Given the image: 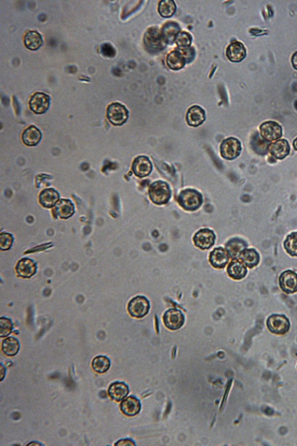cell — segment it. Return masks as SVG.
Masks as SVG:
<instances>
[{
	"label": "cell",
	"instance_id": "6da1fadb",
	"mask_svg": "<svg viewBox=\"0 0 297 446\" xmlns=\"http://www.w3.org/2000/svg\"><path fill=\"white\" fill-rule=\"evenodd\" d=\"M203 197L201 194L193 189H186L182 190L178 197V203L181 207L187 211H195L201 207L203 204Z\"/></svg>",
	"mask_w": 297,
	"mask_h": 446
},
{
	"label": "cell",
	"instance_id": "7a4b0ae2",
	"mask_svg": "<svg viewBox=\"0 0 297 446\" xmlns=\"http://www.w3.org/2000/svg\"><path fill=\"white\" fill-rule=\"evenodd\" d=\"M148 194L151 201L158 205L168 203L171 197L169 185L163 181L154 182L150 186Z\"/></svg>",
	"mask_w": 297,
	"mask_h": 446
},
{
	"label": "cell",
	"instance_id": "3957f363",
	"mask_svg": "<svg viewBox=\"0 0 297 446\" xmlns=\"http://www.w3.org/2000/svg\"><path fill=\"white\" fill-rule=\"evenodd\" d=\"M144 43L151 51L157 52L166 47L167 42L162 30L152 28L148 29L144 34Z\"/></svg>",
	"mask_w": 297,
	"mask_h": 446
},
{
	"label": "cell",
	"instance_id": "277c9868",
	"mask_svg": "<svg viewBox=\"0 0 297 446\" xmlns=\"http://www.w3.org/2000/svg\"><path fill=\"white\" fill-rule=\"evenodd\" d=\"M129 115L128 110L125 106L119 102L113 103L107 109V117L114 125H121L127 121Z\"/></svg>",
	"mask_w": 297,
	"mask_h": 446
},
{
	"label": "cell",
	"instance_id": "5b68a950",
	"mask_svg": "<svg viewBox=\"0 0 297 446\" xmlns=\"http://www.w3.org/2000/svg\"><path fill=\"white\" fill-rule=\"evenodd\" d=\"M151 305L146 297L138 296L134 297L128 305L129 314L133 317L140 318L147 314Z\"/></svg>",
	"mask_w": 297,
	"mask_h": 446
},
{
	"label": "cell",
	"instance_id": "8992f818",
	"mask_svg": "<svg viewBox=\"0 0 297 446\" xmlns=\"http://www.w3.org/2000/svg\"><path fill=\"white\" fill-rule=\"evenodd\" d=\"M242 145L240 141L234 137L224 140L220 145V155L224 159L234 160L241 154Z\"/></svg>",
	"mask_w": 297,
	"mask_h": 446
},
{
	"label": "cell",
	"instance_id": "52a82bcc",
	"mask_svg": "<svg viewBox=\"0 0 297 446\" xmlns=\"http://www.w3.org/2000/svg\"><path fill=\"white\" fill-rule=\"evenodd\" d=\"M266 325L271 333L277 335L287 333L290 327L288 319L285 315L280 314L270 315Z\"/></svg>",
	"mask_w": 297,
	"mask_h": 446
},
{
	"label": "cell",
	"instance_id": "ba28073f",
	"mask_svg": "<svg viewBox=\"0 0 297 446\" xmlns=\"http://www.w3.org/2000/svg\"><path fill=\"white\" fill-rule=\"evenodd\" d=\"M261 135L266 142H272L282 136V128L273 121H268L260 125Z\"/></svg>",
	"mask_w": 297,
	"mask_h": 446
},
{
	"label": "cell",
	"instance_id": "9c48e42d",
	"mask_svg": "<svg viewBox=\"0 0 297 446\" xmlns=\"http://www.w3.org/2000/svg\"><path fill=\"white\" fill-rule=\"evenodd\" d=\"M216 239V235L214 231L203 228L196 232L193 237V242L195 245L199 248L202 250L210 249L214 245Z\"/></svg>",
	"mask_w": 297,
	"mask_h": 446
},
{
	"label": "cell",
	"instance_id": "30bf717a",
	"mask_svg": "<svg viewBox=\"0 0 297 446\" xmlns=\"http://www.w3.org/2000/svg\"><path fill=\"white\" fill-rule=\"evenodd\" d=\"M163 321L167 329L177 330L184 326L185 316L181 310L176 308H171L164 314Z\"/></svg>",
	"mask_w": 297,
	"mask_h": 446
},
{
	"label": "cell",
	"instance_id": "8fae6325",
	"mask_svg": "<svg viewBox=\"0 0 297 446\" xmlns=\"http://www.w3.org/2000/svg\"><path fill=\"white\" fill-rule=\"evenodd\" d=\"M50 105V97L44 93H36L29 101V106L32 111L36 114L46 112Z\"/></svg>",
	"mask_w": 297,
	"mask_h": 446
},
{
	"label": "cell",
	"instance_id": "7c38bea8",
	"mask_svg": "<svg viewBox=\"0 0 297 446\" xmlns=\"http://www.w3.org/2000/svg\"><path fill=\"white\" fill-rule=\"evenodd\" d=\"M279 283L281 290L287 294L297 292V274L293 271L289 270L281 273Z\"/></svg>",
	"mask_w": 297,
	"mask_h": 446
},
{
	"label": "cell",
	"instance_id": "4fadbf2b",
	"mask_svg": "<svg viewBox=\"0 0 297 446\" xmlns=\"http://www.w3.org/2000/svg\"><path fill=\"white\" fill-rule=\"evenodd\" d=\"M152 164L145 156H139L133 162L132 169L135 176L143 178L148 176L152 171Z\"/></svg>",
	"mask_w": 297,
	"mask_h": 446
},
{
	"label": "cell",
	"instance_id": "5bb4252c",
	"mask_svg": "<svg viewBox=\"0 0 297 446\" xmlns=\"http://www.w3.org/2000/svg\"><path fill=\"white\" fill-rule=\"evenodd\" d=\"M230 256L222 247H216L209 254L211 265L216 269H224L230 261Z\"/></svg>",
	"mask_w": 297,
	"mask_h": 446
},
{
	"label": "cell",
	"instance_id": "9a60e30c",
	"mask_svg": "<svg viewBox=\"0 0 297 446\" xmlns=\"http://www.w3.org/2000/svg\"><path fill=\"white\" fill-rule=\"evenodd\" d=\"M228 58L232 62H240L246 58V49L239 41L232 42L228 47L226 52Z\"/></svg>",
	"mask_w": 297,
	"mask_h": 446
},
{
	"label": "cell",
	"instance_id": "2e32d148",
	"mask_svg": "<svg viewBox=\"0 0 297 446\" xmlns=\"http://www.w3.org/2000/svg\"><path fill=\"white\" fill-rule=\"evenodd\" d=\"M120 409L125 415L133 417L138 414L141 409V404L139 400L134 396H129L122 401Z\"/></svg>",
	"mask_w": 297,
	"mask_h": 446
},
{
	"label": "cell",
	"instance_id": "e0dca14e",
	"mask_svg": "<svg viewBox=\"0 0 297 446\" xmlns=\"http://www.w3.org/2000/svg\"><path fill=\"white\" fill-rule=\"evenodd\" d=\"M269 151L274 158L283 159L290 153V147L286 140H279L268 146Z\"/></svg>",
	"mask_w": 297,
	"mask_h": 446
},
{
	"label": "cell",
	"instance_id": "ac0fdd59",
	"mask_svg": "<svg viewBox=\"0 0 297 446\" xmlns=\"http://www.w3.org/2000/svg\"><path fill=\"white\" fill-rule=\"evenodd\" d=\"M227 273L231 278L236 280H240L246 276L247 269L246 266L242 261L235 259L228 265Z\"/></svg>",
	"mask_w": 297,
	"mask_h": 446
},
{
	"label": "cell",
	"instance_id": "d6986e66",
	"mask_svg": "<svg viewBox=\"0 0 297 446\" xmlns=\"http://www.w3.org/2000/svg\"><path fill=\"white\" fill-rule=\"evenodd\" d=\"M205 119V111L199 106H192L188 109L186 114V120L190 126H199L203 123Z\"/></svg>",
	"mask_w": 297,
	"mask_h": 446
},
{
	"label": "cell",
	"instance_id": "ffe728a7",
	"mask_svg": "<svg viewBox=\"0 0 297 446\" xmlns=\"http://www.w3.org/2000/svg\"><path fill=\"white\" fill-rule=\"evenodd\" d=\"M247 243L244 240L238 238H232L226 245V249L231 258L235 259L239 258L244 250L247 249Z\"/></svg>",
	"mask_w": 297,
	"mask_h": 446
},
{
	"label": "cell",
	"instance_id": "44dd1931",
	"mask_svg": "<svg viewBox=\"0 0 297 446\" xmlns=\"http://www.w3.org/2000/svg\"><path fill=\"white\" fill-rule=\"evenodd\" d=\"M129 388L124 383L116 382L110 385L108 394L112 399L117 402L122 401L129 394Z\"/></svg>",
	"mask_w": 297,
	"mask_h": 446
},
{
	"label": "cell",
	"instance_id": "7402d4cb",
	"mask_svg": "<svg viewBox=\"0 0 297 446\" xmlns=\"http://www.w3.org/2000/svg\"><path fill=\"white\" fill-rule=\"evenodd\" d=\"M42 138L40 130L34 125L26 129L22 135V141L26 146L33 147L39 144Z\"/></svg>",
	"mask_w": 297,
	"mask_h": 446
},
{
	"label": "cell",
	"instance_id": "603a6c76",
	"mask_svg": "<svg viewBox=\"0 0 297 446\" xmlns=\"http://www.w3.org/2000/svg\"><path fill=\"white\" fill-rule=\"evenodd\" d=\"M39 200L44 207L51 208L58 203L59 194L53 188L45 189L40 193Z\"/></svg>",
	"mask_w": 297,
	"mask_h": 446
},
{
	"label": "cell",
	"instance_id": "cb8c5ba5",
	"mask_svg": "<svg viewBox=\"0 0 297 446\" xmlns=\"http://www.w3.org/2000/svg\"><path fill=\"white\" fill-rule=\"evenodd\" d=\"M36 266L31 259L25 258L18 262L17 272L19 276L24 278H30L36 272Z\"/></svg>",
	"mask_w": 297,
	"mask_h": 446
},
{
	"label": "cell",
	"instance_id": "d4e9b609",
	"mask_svg": "<svg viewBox=\"0 0 297 446\" xmlns=\"http://www.w3.org/2000/svg\"><path fill=\"white\" fill-rule=\"evenodd\" d=\"M55 211L60 218L67 219L74 214L75 207L70 200H60L56 205Z\"/></svg>",
	"mask_w": 297,
	"mask_h": 446
},
{
	"label": "cell",
	"instance_id": "484cf974",
	"mask_svg": "<svg viewBox=\"0 0 297 446\" xmlns=\"http://www.w3.org/2000/svg\"><path fill=\"white\" fill-rule=\"evenodd\" d=\"M239 259H241L247 267L253 269L260 263V256L258 251L254 249H246L243 251Z\"/></svg>",
	"mask_w": 297,
	"mask_h": 446
},
{
	"label": "cell",
	"instance_id": "4316f807",
	"mask_svg": "<svg viewBox=\"0 0 297 446\" xmlns=\"http://www.w3.org/2000/svg\"><path fill=\"white\" fill-rule=\"evenodd\" d=\"M186 62L180 50L171 51L167 57V63L171 70H180L184 68Z\"/></svg>",
	"mask_w": 297,
	"mask_h": 446
},
{
	"label": "cell",
	"instance_id": "83f0119b",
	"mask_svg": "<svg viewBox=\"0 0 297 446\" xmlns=\"http://www.w3.org/2000/svg\"><path fill=\"white\" fill-rule=\"evenodd\" d=\"M25 45L30 50L35 51L43 44L41 34L36 31H29L24 38Z\"/></svg>",
	"mask_w": 297,
	"mask_h": 446
},
{
	"label": "cell",
	"instance_id": "f1b7e54d",
	"mask_svg": "<svg viewBox=\"0 0 297 446\" xmlns=\"http://www.w3.org/2000/svg\"><path fill=\"white\" fill-rule=\"evenodd\" d=\"M2 351L8 356L17 355L20 349V342L13 337L5 339L2 343Z\"/></svg>",
	"mask_w": 297,
	"mask_h": 446
},
{
	"label": "cell",
	"instance_id": "f546056e",
	"mask_svg": "<svg viewBox=\"0 0 297 446\" xmlns=\"http://www.w3.org/2000/svg\"><path fill=\"white\" fill-rule=\"evenodd\" d=\"M180 28L177 23L170 22L163 26L162 32L165 36L167 43H172L177 34L180 33Z\"/></svg>",
	"mask_w": 297,
	"mask_h": 446
},
{
	"label": "cell",
	"instance_id": "4dcf8cb0",
	"mask_svg": "<svg viewBox=\"0 0 297 446\" xmlns=\"http://www.w3.org/2000/svg\"><path fill=\"white\" fill-rule=\"evenodd\" d=\"M176 6L172 0H163L160 2L159 12L164 18L172 17L176 13Z\"/></svg>",
	"mask_w": 297,
	"mask_h": 446
},
{
	"label": "cell",
	"instance_id": "1f68e13d",
	"mask_svg": "<svg viewBox=\"0 0 297 446\" xmlns=\"http://www.w3.org/2000/svg\"><path fill=\"white\" fill-rule=\"evenodd\" d=\"M110 366L109 358L104 356H99L94 358L92 363V367L95 372L100 373H105L108 371Z\"/></svg>",
	"mask_w": 297,
	"mask_h": 446
},
{
	"label": "cell",
	"instance_id": "d6a6232c",
	"mask_svg": "<svg viewBox=\"0 0 297 446\" xmlns=\"http://www.w3.org/2000/svg\"><path fill=\"white\" fill-rule=\"evenodd\" d=\"M284 247L291 257H297V232L288 235L284 242Z\"/></svg>",
	"mask_w": 297,
	"mask_h": 446
},
{
	"label": "cell",
	"instance_id": "836d02e7",
	"mask_svg": "<svg viewBox=\"0 0 297 446\" xmlns=\"http://www.w3.org/2000/svg\"><path fill=\"white\" fill-rule=\"evenodd\" d=\"M192 36L189 33L186 32L179 33L174 40L178 47L181 49L190 47V45L192 44Z\"/></svg>",
	"mask_w": 297,
	"mask_h": 446
},
{
	"label": "cell",
	"instance_id": "e575fe53",
	"mask_svg": "<svg viewBox=\"0 0 297 446\" xmlns=\"http://www.w3.org/2000/svg\"><path fill=\"white\" fill-rule=\"evenodd\" d=\"M13 323L9 318L2 317L0 319V337L5 338L11 333Z\"/></svg>",
	"mask_w": 297,
	"mask_h": 446
},
{
	"label": "cell",
	"instance_id": "d590c367",
	"mask_svg": "<svg viewBox=\"0 0 297 446\" xmlns=\"http://www.w3.org/2000/svg\"><path fill=\"white\" fill-rule=\"evenodd\" d=\"M13 242V236L6 232H3L0 235V248L3 250L9 249Z\"/></svg>",
	"mask_w": 297,
	"mask_h": 446
},
{
	"label": "cell",
	"instance_id": "8d00e7d4",
	"mask_svg": "<svg viewBox=\"0 0 297 446\" xmlns=\"http://www.w3.org/2000/svg\"><path fill=\"white\" fill-rule=\"evenodd\" d=\"M182 54L185 57L186 62H189L193 59L195 55V52L193 48H187L185 49H180Z\"/></svg>",
	"mask_w": 297,
	"mask_h": 446
},
{
	"label": "cell",
	"instance_id": "74e56055",
	"mask_svg": "<svg viewBox=\"0 0 297 446\" xmlns=\"http://www.w3.org/2000/svg\"><path fill=\"white\" fill-rule=\"evenodd\" d=\"M102 52L106 56H112L115 55V51L111 45L105 44L102 46Z\"/></svg>",
	"mask_w": 297,
	"mask_h": 446
},
{
	"label": "cell",
	"instance_id": "f35d334b",
	"mask_svg": "<svg viewBox=\"0 0 297 446\" xmlns=\"http://www.w3.org/2000/svg\"><path fill=\"white\" fill-rule=\"evenodd\" d=\"M116 445H135V443L131 439H122L117 441Z\"/></svg>",
	"mask_w": 297,
	"mask_h": 446
},
{
	"label": "cell",
	"instance_id": "ab89813d",
	"mask_svg": "<svg viewBox=\"0 0 297 446\" xmlns=\"http://www.w3.org/2000/svg\"><path fill=\"white\" fill-rule=\"evenodd\" d=\"M291 63L293 68L297 71V51L294 53L291 58Z\"/></svg>",
	"mask_w": 297,
	"mask_h": 446
},
{
	"label": "cell",
	"instance_id": "60d3db41",
	"mask_svg": "<svg viewBox=\"0 0 297 446\" xmlns=\"http://www.w3.org/2000/svg\"><path fill=\"white\" fill-rule=\"evenodd\" d=\"M0 371H1V372H0V375H1V381H2L3 379L5 378V377L6 376V369L5 367H4L3 364H1V367H0Z\"/></svg>",
	"mask_w": 297,
	"mask_h": 446
},
{
	"label": "cell",
	"instance_id": "b9f144b4",
	"mask_svg": "<svg viewBox=\"0 0 297 446\" xmlns=\"http://www.w3.org/2000/svg\"><path fill=\"white\" fill-rule=\"evenodd\" d=\"M293 147H294L295 150L297 151V138L293 142Z\"/></svg>",
	"mask_w": 297,
	"mask_h": 446
},
{
	"label": "cell",
	"instance_id": "7bdbcfd3",
	"mask_svg": "<svg viewBox=\"0 0 297 446\" xmlns=\"http://www.w3.org/2000/svg\"><path fill=\"white\" fill-rule=\"evenodd\" d=\"M28 445H41V444H40L39 443H35V442H33V443H30Z\"/></svg>",
	"mask_w": 297,
	"mask_h": 446
}]
</instances>
